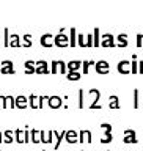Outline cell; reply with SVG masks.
Returning <instances> with one entry per match:
<instances>
[{"label": "cell", "instance_id": "836d02e7", "mask_svg": "<svg viewBox=\"0 0 143 151\" xmlns=\"http://www.w3.org/2000/svg\"><path fill=\"white\" fill-rule=\"evenodd\" d=\"M28 99H30V106H32V109H38V106L35 104V99H36L35 94H30V98H28Z\"/></svg>", "mask_w": 143, "mask_h": 151}, {"label": "cell", "instance_id": "ffe728a7", "mask_svg": "<svg viewBox=\"0 0 143 151\" xmlns=\"http://www.w3.org/2000/svg\"><path fill=\"white\" fill-rule=\"evenodd\" d=\"M82 77V74L79 73V71H69L68 74H66V79L68 80H79Z\"/></svg>", "mask_w": 143, "mask_h": 151}, {"label": "cell", "instance_id": "e575fe53", "mask_svg": "<svg viewBox=\"0 0 143 151\" xmlns=\"http://www.w3.org/2000/svg\"><path fill=\"white\" fill-rule=\"evenodd\" d=\"M142 46H143V35L139 33L137 35V47H142Z\"/></svg>", "mask_w": 143, "mask_h": 151}, {"label": "cell", "instance_id": "2e32d148", "mask_svg": "<svg viewBox=\"0 0 143 151\" xmlns=\"http://www.w3.org/2000/svg\"><path fill=\"white\" fill-rule=\"evenodd\" d=\"M109 101H110V104H109L110 109H120V99H118V96L112 94V96L109 98Z\"/></svg>", "mask_w": 143, "mask_h": 151}, {"label": "cell", "instance_id": "52a82bcc", "mask_svg": "<svg viewBox=\"0 0 143 151\" xmlns=\"http://www.w3.org/2000/svg\"><path fill=\"white\" fill-rule=\"evenodd\" d=\"M124 143H137V137H135V131L134 129H126L124 131V139H123Z\"/></svg>", "mask_w": 143, "mask_h": 151}, {"label": "cell", "instance_id": "f35d334b", "mask_svg": "<svg viewBox=\"0 0 143 151\" xmlns=\"http://www.w3.org/2000/svg\"><path fill=\"white\" fill-rule=\"evenodd\" d=\"M2 142H5V140L2 139V134H0V143H2Z\"/></svg>", "mask_w": 143, "mask_h": 151}, {"label": "cell", "instance_id": "ac0fdd59", "mask_svg": "<svg viewBox=\"0 0 143 151\" xmlns=\"http://www.w3.org/2000/svg\"><path fill=\"white\" fill-rule=\"evenodd\" d=\"M21 41H19V35L9 36V47H21Z\"/></svg>", "mask_w": 143, "mask_h": 151}, {"label": "cell", "instance_id": "6da1fadb", "mask_svg": "<svg viewBox=\"0 0 143 151\" xmlns=\"http://www.w3.org/2000/svg\"><path fill=\"white\" fill-rule=\"evenodd\" d=\"M54 42H55V46L57 47H68L71 42H69V38L65 35V28H61L60 33L54 38Z\"/></svg>", "mask_w": 143, "mask_h": 151}, {"label": "cell", "instance_id": "d6a6232c", "mask_svg": "<svg viewBox=\"0 0 143 151\" xmlns=\"http://www.w3.org/2000/svg\"><path fill=\"white\" fill-rule=\"evenodd\" d=\"M9 46V30L8 28H5V47Z\"/></svg>", "mask_w": 143, "mask_h": 151}, {"label": "cell", "instance_id": "603a6c76", "mask_svg": "<svg viewBox=\"0 0 143 151\" xmlns=\"http://www.w3.org/2000/svg\"><path fill=\"white\" fill-rule=\"evenodd\" d=\"M139 73V61L132 60L131 61V74H137Z\"/></svg>", "mask_w": 143, "mask_h": 151}, {"label": "cell", "instance_id": "5bb4252c", "mask_svg": "<svg viewBox=\"0 0 143 151\" xmlns=\"http://www.w3.org/2000/svg\"><path fill=\"white\" fill-rule=\"evenodd\" d=\"M79 142H80V143H83V142H88V143H91V132H90V131H80V134H79Z\"/></svg>", "mask_w": 143, "mask_h": 151}, {"label": "cell", "instance_id": "8d00e7d4", "mask_svg": "<svg viewBox=\"0 0 143 151\" xmlns=\"http://www.w3.org/2000/svg\"><path fill=\"white\" fill-rule=\"evenodd\" d=\"M36 129H32V140H33V143H38L40 142V139H36Z\"/></svg>", "mask_w": 143, "mask_h": 151}, {"label": "cell", "instance_id": "7c38bea8", "mask_svg": "<svg viewBox=\"0 0 143 151\" xmlns=\"http://www.w3.org/2000/svg\"><path fill=\"white\" fill-rule=\"evenodd\" d=\"M116 46L118 47H127L129 46V41H127V35L126 33H120V35L116 36Z\"/></svg>", "mask_w": 143, "mask_h": 151}, {"label": "cell", "instance_id": "7a4b0ae2", "mask_svg": "<svg viewBox=\"0 0 143 151\" xmlns=\"http://www.w3.org/2000/svg\"><path fill=\"white\" fill-rule=\"evenodd\" d=\"M52 68H50V73L52 74H57V73H60V74H66V71H68V65L65 63V61H61V60H58V61H52Z\"/></svg>", "mask_w": 143, "mask_h": 151}, {"label": "cell", "instance_id": "83f0119b", "mask_svg": "<svg viewBox=\"0 0 143 151\" xmlns=\"http://www.w3.org/2000/svg\"><path fill=\"white\" fill-rule=\"evenodd\" d=\"M94 46V41H93V33L87 35V47H93Z\"/></svg>", "mask_w": 143, "mask_h": 151}, {"label": "cell", "instance_id": "60d3db41", "mask_svg": "<svg viewBox=\"0 0 143 151\" xmlns=\"http://www.w3.org/2000/svg\"><path fill=\"white\" fill-rule=\"evenodd\" d=\"M82 151H83V150H82Z\"/></svg>", "mask_w": 143, "mask_h": 151}, {"label": "cell", "instance_id": "d6986e66", "mask_svg": "<svg viewBox=\"0 0 143 151\" xmlns=\"http://www.w3.org/2000/svg\"><path fill=\"white\" fill-rule=\"evenodd\" d=\"M16 107L25 109V107H27V98H25V96H17V98H16Z\"/></svg>", "mask_w": 143, "mask_h": 151}, {"label": "cell", "instance_id": "9c48e42d", "mask_svg": "<svg viewBox=\"0 0 143 151\" xmlns=\"http://www.w3.org/2000/svg\"><path fill=\"white\" fill-rule=\"evenodd\" d=\"M90 93L93 94L94 96V101L90 104V109H101V106H99V98H101V91H99V90H96V88H91L90 90Z\"/></svg>", "mask_w": 143, "mask_h": 151}, {"label": "cell", "instance_id": "3957f363", "mask_svg": "<svg viewBox=\"0 0 143 151\" xmlns=\"http://www.w3.org/2000/svg\"><path fill=\"white\" fill-rule=\"evenodd\" d=\"M101 46H102V47H115V46H116L115 36H113L112 33H106V35H102Z\"/></svg>", "mask_w": 143, "mask_h": 151}, {"label": "cell", "instance_id": "d590c367", "mask_svg": "<svg viewBox=\"0 0 143 151\" xmlns=\"http://www.w3.org/2000/svg\"><path fill=\"white\" fill-rule=\"evenodd\" d=\"M101 127H102L104 131H107V132H112V126L109 124V123H102V124H101Z\"/></svg>", "mask_w": 143, "mask_h": 151}, {"label": "cell", "instance_id": "4316f807", "mask_svg": "<svg viewBox=\"0 0 143 151\" xmlns=\"http://www.w3.org/2000/svg\"><path fill=\"white\" fill-rule=\"evenodd\" d=\"M91 65H96L94 61H83V65H82V71H83V74H88V69H90V66Z\"/></svg>", "mask_w": 143, "mask_h": 151}, {"label": "cell", "instance_id": "4fadbf2b", "mask_svg": "<svg viewBox=\"0 0 143 151\" xmlns=\"http://www.w3.org/2000/svg\"><path fill=\"white\" fill-rule=\"evenodd\" d=\"M68 143H77L79 139H77V132L75 131H66V139H65Z\"/></svg>", "mask_w": 143, "mask_h": 151}, {"label": "cell", "instance_id": "4dcf8cb0", "mask_svg": "<svg viewBox=\"0 0 143 151\" xmlns=\"http://www.w3.org/2000/svg\"><path fill=\"white\" fill-rule=\"evenodd\" d=\"M134 109H139V90H134Z\"/></svg>", "mask_w": 143, "mask_h": 151}, {"label": "cell", "instance_id": "d4e9b609", "mask_svg": "<svg viewBox=\"0 0 143 151\" xmlns=\"http://www.w3.org/2000/svg\"><path fill=\"white\" fill-rule=\"evenodd\" d=\"M112 140H113L112 132H107V131H106V135H104V139H101V143H110Z\"/></svg>", "mask_w": 143, "mask_h": 151}, {"label": "cell", "instance_id": "44dd1931", "mask_svg": "<svg viewBox=\"0 0 143 151\" xmlns=\"http://www.w3.org/2000/svg\"><path fill=\"white\" fill-rule=\"evenodd\" d=\"M93 41H94V47H99L101 46V36H99V28L96 27L93 32Z\"/></svg>", "mask_w": 143, "mask_h": 151}, {"label": "cell", "instance_id": "74e56055", "mask_svg": "<svg viewBox=\"0 0 143 151\" xmlns=\"http://www.w3.org/2000/svg\"><path fill=\"white\" fill-rule=\"evenodd\" d=\"M139 65H140V68H139V73H140V74H143V61H140Z\"/></svg>", "mask_w": 143, "mask_h": 151}, {"label": "cell", "instance_id": "ab89813d", "mask_svg": "<svg viewBox=\"0 0 143 151\" xmlns=\"http://www.w3.org/2000/svg\"><path fill=\"white\" fill-rule=\"evenodd\" d=\"M0 71H2V61H0Z\"/></svg>", "mask_w": 143, "mask_h": 151}, {"label": "cell", "instance_id": "8fae6325", "mask_svg": "<svg viewBox=\"0 0 143 151\" xmlns=\"http://www.w3.org/2000/svg\"><path fill=\"white\" fill-rule=\"evenodd\" d=\"M47 101H49V107L50 109H58V107L63 106V101H61L60 96H50Z\"/></svg>", "mask_w": 143, "mask_h": 151}, {"label": "cell", "instance_id": "9a60e30c", "mask_svg": "<svg viewBox=\"0 0 143 151\" xmlns=\"http://www.w3.org/2000/svg\"><path fill=\"white\" fill-rule=\"evenodd\" d=\"M83 61H79V60H73L68 63V69L69 71H79V68H82Z\"/></svg>", "mask_w": 143, "mask_h": 151}, {"label": "cell", "instance_id": "8992f818", "mask_svg": "<svg viewBox=\"0 0 143 151\" xmlns=\"http://www.w3.org/2000/svg\"><path fill=\"white\" fill-rule=\"evenodd\" d=\"M50 69H49V63L44 60H40L36 61V74H49Z\"/></svg>", "mask_w": 143, "mask_h": 151}, {"label": "cell", "instance_id": "484cf974", "mask_svg": "<svg viewBox=\"0 0 143 151\" xmlns=\"http://www.w3.org/2000/svg\"><path fill=\"white\" fill-rule=\"evenodd\" d=\"M32 44H33V42H32V36L28 35V33H27V35H24V47H32Z\"/></svg>", "mask_w": 143, "mask_h": 151}, {"label": "cell", "instance_id": "cb8c5ba5", "mask_svg": "<svg viewBox=\"0 0 143 151\" xmlns=\"http://www.w3.org/2000/svg\"><path fill=\"white\" fill-rule=\"evenodd\" d=\"M87 36H83V35H79L77 36V46L80 47H87V40H85Z\"/></svg>", "mask_w": 143, "mask_h": 151}, {"label": "cell", "instance_id": "5b68a950", "mask_svg": "<svg viewBox=\"0 0 143 151\" xmlns=\"http://www.w3.org/2000/svg\"><path fill=\"white\" fill-rule=\"evenodd\" d=\"M118 73L120 74H131V61L129 60H121L120 63H118Z\"/></svg>", "mask_w": 143, "mask_h": 151}, {"label": "cell", "instance_id": "e0dca14e", "mask_svg": "<svg viewBox=\"0 0 143 151\" xmlns=\"http://www.w3.org/2000/svg\"><path fill=\"white\" fill-rule=\"evenodd\" d=\"M69 33H71V38H69V42H71V44H69V47H75V46H77V36H75V33H77V32H75L74 27H71Z\"/></svg>", "mask_w": 143, "mask_h": 151}, {"label": "cell", "instance_id": "f546056e", "mask_svg": "<svg viewBox=\"0 0 143 151\" xmlns=\"http://www.w3.org/2000/svg\"><path fill=\"white\" fill-rule=\"evenodd\" d=\"M79 109H83V90H79Z\"/></svg>", "mask_w": 143, "mask_h": 151}, {"label": "cell", "instance_id": "7402d4cb", "mask_svg": "<svg viewBox=\"0 0 143 151\" xmlns=\"http://www.w3.org/2000/svg\"><path fill=\"white\" fill-rule=\"evenodd\" d=\"M33 63H35V61H32V60H28V61H25V73L30 76V74H33V73H36V69L33 68Z\"/></svg>", "mask_w": 143, "mask_h": 151}, {"label": "cell", "instance_id": "f1b7e54d", "mask_svg": "<svg viewBox=\"0 0 143 151\" xmlns=\"http://www.w3.org/2000/svg\"><path fill=\"white\" fill-rule=\"evenodd\" d=\"M14 134H16V142H17V143H25V142H24V139H22V132H21V131L17 129Z\"/></svg>", "mask_w": 143, "mask_h": 151}, {"label": "cell", "instance_id": "1f68e13d", "mask_svg": "<svg viewBox=\"0 0 143 151\" xmlns=\"http://www.w3.org/2000/svg\"><path fill=\"white\" fill-rule=\"evenodd\" d=\"M5 142H6V143H11V142H14V139L11 137V131H6V132H5Z\"/></svg>", "mask_w": 143, "mask_h": 151}, {"label": "cell", "instance_id": "30bf717a", "mask_svg": "<svg viewBox=\"0 0 143 151\" xmlns=\"http://www.w3.org/2000/svg\"><path fill=\"white\" fill-rule=\"evenodd\" d=\"M0 74H14L13 61H9V60L2 61V71H0Z\"/></svg>", "mask_w": 143, "mask_h": 151}, {"label": "cell", "instance_id": "277c9868", "mask_svg": "<svg viewBox=\"0 0 143 151\" xmlns=\"http://www.w3.org/2000/svg\"><path fill=\"white\" fill-rule=\"evenodd\" d=\"M94 69H96L98 74L106 76V74H109V71H110V66H109V63L106 60H101V61H98V63L94 65Z\"/></svg>", "mask_w": 143, "mask_h": 151}, {"label": "cell", "instance_id": "ba28073f", "mask_svg": "<svg viewBox=\"0 0 143 151\" xmlns=\"http://www.w3.org/2000/svg\"><path fill=\"white\" fill-rule=\"evenodd\" d=\"M40 41H41V46L47 47V49H50L52 46H55V42H54V36H52L50 33H46V35H42Z\"/></svg>", "mask_w": 143, "mask_h": 151}]
</instances>
